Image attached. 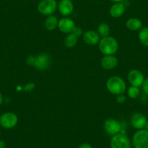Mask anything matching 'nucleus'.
Returning <instances> with one entry per match:
<instances>
[{"label":"nucleus","instance_id":"obj_26","mask_svg":"<svg viewBox=\"0 0 148 148\" xmlns=\"http://www.w3.org/2000/svg\"><path fill=\"white\" fill-rule=\"evenodd\" d=\"M73 33H74L76 36H80L81 34H82V31L80 28H79V27H76V28H75V30H74Z\"/></svg>","mask_w":148,"mask_h":148},{"label":"nucleus","instance_id":"obj_24","mask_svg":"<svg viewBox=\"0 0 148 148\" xmlns=\"http://www.w3.org/2000/svg\"><path fill=\"white\" fill-rule=\"evenodd\" d=\"M78 148H92V146L89 143H86V142H84V143H82L78 147Z\"/></svg>","mask_w":148,"mask_h":148},{"label":"nucleus","instance_id":"obj_4","mask_svg":"<svg viewBox=\"0 0 148 148\" xmlns=\"http://www.w3.org/2000/svg\"><path fill=\"white\" fill-rule=\"evenodd\" d=\"M58 5L56 0H41L38 4L37 10L42 15L49 16L55 13L58 9Z\"/></svg>","mask_w":148,"mask_h":148},{"label":"nucleus","instance_id":"obj_11","mask_svg":"<svg viewBox=\"0 0 148 148\" xmlns=\"http://www.w3.org/2000/svg\"><path fill=\"white\" fill-rule=\"evenodd\" d=\"M58 9L61 15L68 16L73 12V2L71 0H60L58 5Z\"/></svg>","mask_w":148,"mask_h":148},{"label":"nucleus","instance_id":"obj_3","mask_svg":"<svg viewBox=\"0 0 148 148\" xmlns=\"http://www.w3.org/2000/svg\"><path fill=\"white\" fill-rule=\"evenodd\" d=\"M50 62V58L47 54H40L36 57H28L27 63L34 65L37 69L45 70L48 68Z\"/></svg>","mask_w":148,"mask_h":148},{"label":"nucleus","instance_id":"obj_5","mask_svg":"<svg viewBox=\"0 0 148 148\" xmlns=\"http://www.w3.org/2000/svg\"><path fill=\"white\" fill-rule=\"evenodd\" d=\"M132 144L134 148H148V131L144 129L135 132Z\"/></svg>","mask_w":148,"mask_h":148},{"label":"nucleus","instance_id":"obj_19","mask_svg":"<svg viewBox=\"0 0 148 148\" xmlns=\"http://www.w3.org/2000/svg\"><path fill=\"white\" fill-rule=\"evenodd\" d=\"M139 40L143 46L148 47V27H142L139 30Z\"/></svg>","mask_w":148,"mask_h":148},{"label":"nucleus","instance_id":"obj_28","mask_svg":"<svg viewBox=\"0 0 148 148\" xmlns=\"http://www.w3.org/2000/svg\"><path fill=\"white\" fill-rule=\"evenodd\" d=\"M3 102V96H2V94L0 92V105Z\"/></svg>","mask_w":148,"mask_h":148},{"label":"nucleus","instance_id":"obj_22","mask_svg":"<svg viewBox=\"0 0 148 148\" xmlns=\"http://www.w3.org/2000/svg\"><path fill=\"white\" fill-rule=\"evenodd\" d=\"M142 86V89H143L144 92H145L146 95H148V78L145 79V81H144Z\"/></svg>","mask_w":148,"mask_h":148},{"label":"nucleus","instance_id":"obj_9","mask_svg":"<svg viewBox=\"0 0 148 148\" xmlns=\"http://www.w3.org/2000/svg\"><path fill=\"white\" fill-rule=\"evenodd\" d=\"M104 129L109 135H116L119 134L121 131V126L118 121L113 119H108L104 123Z\"/></svg>","mask_w":148,"mask_h":148},{"label":"nucleus","instance_id":"obj_6","mask_svg":"<svg viewBox=\"0 0 148 148\" xmlns=\"http://www.w3.org/2000/svg\"><path fill=\"white\" fill-rule=\"evenodd\" d=\"M111 148H132V142L126 134L122 133L113 135L110 139Z\"/></svg>","mask_w":148,"mask_h":148},{"label":"nucleus","instance_id":"obj_15","mask_svg":"<svg viewBox=\"0 0 148 148\" xmlns=\"http://www.w3.org/2000/svg\"><path fill=\"white\" fill-rule=\"evenodd\" d=\"M126 7L122 2H116L110 8V15L114 18H121L123 15Z\"/></svg>","mask_w":148,"mask_h":148},{"label":"nucleus","instance_id":"obj_16","mask_svg":"<svg viewBox=\"0 0 148 148\" xmlns=\"http://www.w3.org/2000/svg\"><path fill=\"white\" fill-rule=\"evenodd\" d=\"M126 28L132 31H139L142 28V22L136 18H129L126 23Z\"/></svg>","mask_w":148,"mask_h":148},{"label":"nucleus","instance_id":"obj_23","mask_svg":"<svg viewBox=\"0 0 148 148\" xmlns=\"http://www.w3.org/2000/svg\"><path fill=\"white\" fill-rule=\"evenodd\" d=\"M117 102L120 104H123L124 103L125 101H126V97L123 95V94L122 95H117V99H116Z\"/></svg>","mask_w":148,"mask_h":148},{"label":"nucleus","instance_id":"obj_12","mask_svg":"<svg viewBox=\"0 0 148 148\" xmlns=\"http://www.w3.org/2000/svg\"><path fill=\"white\" fill-rule=\"evenodd\" d=\"M147 121V118L142 113H134L131 119V124L134 129H137V130L145 129Z\"/></svg>","mask_w":148,"mask_h":148},{"label":"nucleus","instance_id":"obj_29","mask_svg":"<svg viewBox=\"0 0 148 148\" xmlns=\"http://www.w3.org/2000/svg\"><path fill=\"white\" fill-rule=\"evenodd\" d=\"M110 1H111V2H114V3H116V2H122L123 0H110Z\"/></svg>","mask_w":148,"mask_h":148},{"label":"nucleus","instance_id":"obj_7","mask_svg":"<svg viewBox=\"0 0 148 148\" xmlns=\"http://www.w3.org/2000/svg\"><path fill=\"white\" fill-rule=\"evenodd\" d=\"M18 122V116L13 113L8 112L0 116V125L5 129H12Z\"/></svg>","mask_w":148,"mask_h":148},{"label":"nucleus","instance_id":"obj_1","mask_svg":"<svg viewBox=\"0 0 148 148\" xmlns=\"http://www.w3.org/2000/svg\"><path fill=\"white\" fill-rule=\"evenodd\" d=\"M99 49L105 55H113L119 49V42L113 36L104 37L99 42Z\"/></svg>","mask_w":148,"mask_h":148},{"label":"nucleus","instance_id":"obj_17","mask_svg":"<svg viewBox=\"0 0 148 148\" xmlns=\"http://www.w3.org/2000/svg\"><path fill=\"white\" fill-rule=\"evenodd\" d=\"M59 21L55 15H49L45 21V26L48 31H53L58 27Z\"/></svg>","mask_w":148,"mask_h":148},{"label":"nucleus","instance_id":"obj_30","mask_svg":"<svg viewBox=\"0 0 148 148\" xmlns=\"http://www.w3.org/2000/svg\"><path fill=\"white\" fill-rule=\"evenodd\" d=\"M145 130L148 131V121H147L146 124H145Z\"/></svg>","mask_w":148,"mask_h":148},{"label":"nucleus","instance_id":"obj_25","mask_svg":"<svg viewBox=\"0 0 148 148\" xmlns=\"http://www.w3.org/2000/svg\"><path fill=\"white\" fill-rule=\"evenodd\" d=\"M33 89H34V84L32 83L28 84H27L25 87V90L26 91V92H30V91L32 90Z\"/></svg>","mask_w":148,"mask_h":148},{"label":"nucleus","instance_id":"obj_10","mask_svg":"<svg viewBox=\"0 0 148 148\" xmlns=\"http://www.w3.org/2000/svg\"><path fill=\"white\" fill-rule=\"evenodd\" d=\"M76 27V24L72 20L68 18H63L59 21L58 28L61 32L65 34H71L73 32Z\"/></svg>","mask_w":148,"mask_h":148},{"label":"nucleus","instance_id":"obj_8","mask_svg":"<svg viewBox=\"0 0 148 148\" xmlns=\"http://www.w3.org/2000/svg\"><path fill=\"white\" fill-rule=\"evenodd\" d=\"M128 80L131 86L139 87L142 86L145 81V76L140 71L133 69L128 74Z\"/></svg>","mask_w":148,"mask_h":148},{"label":"nucleus","instance_id":"obj_21","mask_svg":"<svg viewBox=\"0 0 148 148\" xmlns=\"http://www.w3.org/2000/svg\"><path fill=\"white\" fill-rule=\"evenodd\" d=\"M139 94H140V90L139 87L136 86H131L127 90V95L131 99H136L139 97Z\"/></svg>","mask_w":148,"mask_h":148},{"label":"nucleus","instance_id":"obj_13","mask_svg":"<svg viewBox=\"0 0 148 148\" xmlns=\"http://www.w3.org/2000/svg\"><path fill=\"white\" fill-rule=\"evenodd\" d=\"M99 36L97 32L95 31H88L83 35V40L86 45L90 46H95L97 45L100 41Z\"/></svg>","mask_w":148,"mask_h":148},{"label":"nucleus","instance_id":"obj_2","mask_svg":"<svg viewBox=\"0 0 148 148\" xmlns=\"http://www.w3.org/2000/svg\"><path fill=\"white\" fill-rule=\"evenodd\" d=\"M106 86L111 94L116 95L124 94L126 90V84L122 78L119 76H112L107 81Z\"/></svg>","mask_w":148,"mask_h":148},{"label":"nucleus","instance_id":"obj_20","mask_svg":"<svg viewBox=\"0 0 148 148\" xmlns=\"http://www.w3.org/2000/svg\"><path fill=\"white\" fill-rule=\"evenodd\" d=\"M110 26L108 24L105 23H102L99 24L97 28V34L102 38L108 36L110 34Z\"/></svg>","mask_w":148,"mask_h":148},{"label":"nucleus","instance_id":"obj_14","mask_svg":"<svg viewBox=\"0 0 148 148\" xmlns=\"http://www.w3.org/2000/svg\"><path fill=\"white\" fill-rule=\"evenodd\" d=\"M118 59L114 55H105L101 60V66L105 70H112L118 65Z\"/></svg>","mask_w":148,"mask_h":148},{"label":"nucleus","instance_id":"obj_18","mask_svg":"<svg viewBox=\"0 0 148 148\" xmlns=\"http://www.w3.org/2000/svg\"><path fill=\"white\" fill-rule=\"evenodd\" d=\"M78 42V36H76L74 33L68 34V35L65 37L64 41V45L66 47L72 48L76 45Z\"/></svg>","mask_w":148,"mask_h":148},{"label":"nucleus","instance_id":"obj_27","mask_svg":"<svg viewBox=\"0 0 148 148\" xmlns=\"http://www.w3.org/2000/svg\"><path fill=\"white\" fill-rule=\"evenodd\" d=\"M6 147V142L3 140H0V148Z\"/></svg>","mask_w":148,"mask_h":148}]
</instances>
